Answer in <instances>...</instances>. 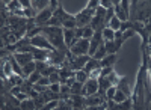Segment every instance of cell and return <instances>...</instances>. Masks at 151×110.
I'll return each mask as SVG.
<instances>
[{
    "label": "cell",
    "mask_w": 151,
    "mask_h": 110,
    "mask_svg": "<svg viewBox=\"0 0 151 110\" xmlns=\"http://www.w3.org/2000/svg\"><path fill=\"white\" fill-rule=\"evenodd\" d=\"M106 56H107V51H106V47H104V42H103L101 45L98 47V50L95 51V54H94L92 57H94V59H97V60H103Z\"/></svg>",
    "instance_id": "ffe728a7"
},
{
    "label": "cell",
    "mask_w": 151,
    "mask_h": 110,
    "mask_svg": "<svg viewBox=\"0 0 151 110\" xmlns=\"http://www.w3.org/2000/svg\"><path fill=\"white\" fill-rule=\"evenodd\" d=\"M82 91H83V84L82 83L74 81L71 84V95H82Z\"/></svg>",
    "instance_id": "603a6c76"
},
{
    "label": "cell",
    "mask_w": 151,
    "mask_h": 110,
    "mask_svg": "<svg viewBox=\"0 0 151 110\" xmlns=\"http://www.w3.org/2000/svg\"><path fill=\"white\" fill-rule=\"evenodd\" d=\"M94 14H95V11H91L89 8H83L77 15H76V21H77V27H86V26H89L92 18H94Z\"/></svg>",
    "instance_id": "3957f363"
},
{
    "label": "cell",
    "mask_w": 151,
    "mask_h": 110,
    "mask_svg": "<svg viewBox=\"0 0 151 110\" xmlns=\"http://www.w3.org/2000/svg\"><path fill=\"white\" fill-rule=\"evenodd\" d=\"M56 18H59L60 20V23H65L67 20H71V18H74V15H70V14H67V12L64 11V6H62V3L59 2V6H58V9L55 11V14H53Z\"/></svg>",
    "instance_id": "8fae6325"
},
{
    "label": "cell",
    "mask_w": 151,
    "mask_h": 110,
    "mask_svg": "<svg viewBox=\"0 0 151 110\" xmlns=\"http://www.w3.org/2000/svg\"><path fill=\"white\" fill-rule=\"evenodd\" d=\"M95 94H98V79L89 77V79H88V81L83 84L82 95L83 96H89V95H95Z\"/></svg>",
    "instance_id": "8992f818"
},
{
    "label": "cell",
    "mask_w": 151,
    "mask_h": 110,
    "mask_svg": "<svg viewBox=\"0 0 151 110\" xmlns=\"http://www.w3.org/2000/svg\"><path fill=\"white\" fill-rule=\"evenodd\" d=\"M98 68H101V66H100V60H97V59L91 57V59H89V62H88V64L85 65L83 71L86 72L88 76H91V72H94V71H95V69H98Z\"/></svg>",
    "instance_id": "4fadbf2b"
},
{
    "label": "cell",
    "mask_w": 151,
    "mask_h": 110,
    "mask_svg": "<svg viewBox=\"0 0 151 110\" xmlns=\"http://www.w3.org/2000/svg\"><path fill=\"white\" fill-rule=\"evenodd\" d=\"M30 53L33 54V60H36V62H47V59H48V53L47 50H41V48H36L32 45V50Z\"/></svg>",
    "instance_id": "9c48e42d"
},
{
    "label": "cell",
    "mask_w": 151,
    "mask_h": 110,
    "mask_svg": "<svg viewBox=\"0 0 151 110\" xmlns=\"http://www.w3.org/2000/svg\"><path fill=\"white\" fill-rule=\"evenodd\" d=\"M103 39L104 41H115V30H112L110 27L103 29Z\"/></svg>",
    "instance_id": "44dd1931"
},
{
    "label": "cell",
    "mask_w": 151,
    "mask_h": 110,
    "mask_svg": "<svg viewBox=\"0 0 151 110\" xmlns=\"http://www.w3.org/2000/svg\"><path fill=\"white\" fill-rule=\"evenodd\" d=\"M89 59H91V56H79V57H73L70 62H68V66H67V68H70V69L74 71V72L82 71V69L85 68V65L89 62Z\"/></svg>",
    "instance_id": "5b68a950"
},
{
    "label": "cell",
    "mask_w": 151,
    "mask_h": 110,
    "mask_svg": "<svg viewBox=\"0 0 151 110\" xmlns=\"http://www.w3.org/2000/svg\"><path fill=\"white\" fill-rule=\"evenodd\" d=\"M38 84H41V86H45V88H48L52 83H50V79H48V77H44V76H42V77L40 79V81H38Z\"/></svg>",
    "instance_id": "74e56055"
},
{
    "label": "cell",
    "mask_w": 151,
    "mask_h": 110,
    "mask_svg": "<svg viewBox=\"0 0 151 110\" xmlns=\"http://www.w3.org/2000/svg\"><path fill=\"white\" fill-rule=\"evenodd\" d=\"M94 35H95V30H94L91 26H86V27H85V32H83V38H85V39L91 41Z\"/></svg>",
    "instance_id": "f1b7e54d"
},
{
    "label": "cell",
    "mask_w": 151,
    "mask_h": 110,
    "mask_svg": "<svg viewBox=\"0 0 151 110\" xmlns=\"http://www.w3.org/2000/svg\"><path fill=\"white\" fill-rule=\"evenodd\" d=\"M18 9H23L20 0H12V2L8 3V12H11V14H14V12L18 11Z\"/></svg>",
    "instance_id": "7402d4cb"
},
{
    "label": "cell",
    "mask_w": 151,
    "mask_h": 110,
    "mask_svg": "<svg viewBox=\"0 0 151 110\" xmlns=\"http://www.w3.org/2000/svg\"><path fill=\"white\" fill-rule=\"evenodd\" d=\"M119 5H121V8H122V11L127 14L129 17H130V11H132V2H129V0H121L119 2Z\"/></svg>",
    "instance_id": "4316f807"
},
{
    "label": "cell",
    "mask_w": 151,
    "mask_h": 110,
    "mask_svg": "<svg viewBox=\"0 0 151 110\" xmlns=\"http://www.w3.org/2000/svg\"><path fill=\"white\" fill-rule=\"evenodd\" d=\"M112 72H113V66L101 68V74H100V77H107L109 74H112Z\"/></svg>",
    "instance_id": "8d00e7d4"
},
{
    "label": "cell",
    "mask_w": 151,
    "mask_h": 110,
    "mask_svg": "<svg viewBox=\"0 0 151 110\" xmlns=\"http://www.w3.org/2000/svg\"><path fill=\"white\" fill-rule=\"evenodd\" d=\"M35 71H36V65H35V60H33V62H30V64H27V65L23 66V76H21V77H23L24 80H27L29 76L33 74Z\"/></svg>",
    "instance_id": "ac0fdd59"
},
{
    "label": "cell",
    "mask_w": 151,
    "mask_h": 110,
    "mask_svg": "<svg viewBox=\"0 0 151 110\" xmlns=\"http://www.w3.org/2000/svg\"><path fill=\"white\" fill-rule=\"evenodd\" d=\"M30 45H33V47H36V48H41V50H47V51L56 50V48L50 44V41L45 38L42 33H40V35L33 36V38H30Z\"/></svg>",
    "instance_id": "277c9868"
},
{
    "label": "cell",
    "mask_w": 151,
    "mask_h": 110,
    "mask_svg": "<svg viewBox=\"0 0 151 110\" xmlns=\"http://www.w3.org/2000/svg\"><path fill=\"white\" fill-rule=\"evenodd\" d=\"M100 6V0H91V2H88L86 8H89L91 11H97Z\"/></svg>",
    "instance_id": "d6a6232c"
},
{
    "label": "cell",
    "mask_w": 151,
    "mask_h": 110,
    "mask_svg": "<svg viewBox=\"0 0 151 110\" xmlns=\"http://www.w3.org/2000/svg\"><path fill=\"white\" fill-rule=\"evenodd\" d=\"M33 91V84L29 81V80H24V83L21 84V92H24V94H30Z\"/></svg>",
    "instance_id": "83f0119b"
},
{
    "label": "cell",
    "mask_w": 151,
    "mask_h": 110,
    "mask_svg": "<svg viewBox=\"0 0 151 110\" xmlns=\"http://www.w3.org/2000/svg\"><path fill=\"white\" fill-rule=\"evenodd\" d=\"M20 109H21V110H36V106H35V101H33L32 98H27V100L21 101Z\"/></svg>",
    "instance_id": "d6986e66"
},
{
    "label": "cell",
    "mask_w": 151,
    "mask_h": 110,
    "mask_svg": "<svg viewBox=\"0 0 151 110\" xmlns=\"http://www.w3.org/2000/svg\"><path fill=\"white\" fill-rule=\"evenodd\" d=\"M100 6L104 8V9H112L113 8V2H110V0H100Z\"/></svg>",
    "instance_id": "836d02e7"
},
{
    "label": "cell",
    "mask_w": 151,
    "mask_h": 110,
    "mask_svg": "<svg viewBox=\"0 0 151 110\" xmlns=\"http://www.w3.org/2000/svg\"><path fill=\"white\" fill-rule=\"evenodd\" d=\"M136 32L134 30H132V29H129V30H125L124 33H122V39L125 41V39H127V38H130V36H133Z\"/></svg>",
    "instance_id": "ab89813d"
},
{
    "label": "cell",
    "mask_w": 151,
    "mask_h": 110,
    "mask_svg": "<svg viewBox=\"0 0 151 110\" xmlns=\"http://www.w3.org/2000/svg\"><path fill=\"white\" fill-rule=\"evenodd\" d=\"M12 56L15 57V60L20 64L21 68H23L24 65H27V64L33 62V54H32V53H14Z\"/></svg>",
    "instance_id": "30bf717a"
},
{
    "label": "cell",
    "mask_w": 151,
    "mask_h": 110,
    "mask_svg": "<svg viewBox=\"0 0 151 110\" xmlns=\"http://www.w3.org/2000/svg\"><path fill=\"white\" fill-rule=\"evenodd\" d=\"M89 44L91 41H88L85 38H82L79 42H76L73 47H70V53L74 57H79V56H89Z\"/></svg>",
    "instance_id": "7a4b0ae2"
},
{
    "label": "cell",
    "mask_w": 151,
    "mask_h": 110,
    "mask_svg": "<svg viewBox=\"0 0 151 110\" xmlns=\"http://www.w3.org/2000/svg\"><path fill=\"white\" fill-rule=\"evenodd\" d=\"M74 38H76V29H64V39L68 48L73 45Z\"/></svg>",
    "instance_id": "9a60e30c"
},
{
    "label": "cell",
    "mask_w": 151,
    "mask_h": 110,
    "mask_svg": "<svg viewBox=\"0 0 151 110\" xmlns=\"http://www.w3.org/2000/svg\"><path fill=\"white\" fill-rule=\"evenodd\" d=\"M127 98H129V96L125 95L122 91H119V89L116 88V94H115V98H113V101H115L116 104H121V103H124Z\"/></svg>",
    "instance_id": "d4e9b609"
},
{
    "label": "cell",
    "mask_w": 151,
    "mask_h": 110,
    "mask_svg": "<svg viewBox=\"0 0 151 110\" xmlns=\"http://www.w3.org/2000/svg\"><path fill=\"white\" fill-rule=\"evenodd\" d=\"M48 91H52L55 94H60V83H52L48 86Z\"/></svg>",
    "instance_id": "e575fe53"
},
{
    "label": "cell",
    "mask_w": 151,
    "mask_h": 110,
    "mask_svg": "<svg viewBox=\"0 0 151 110\" xmlns=\"http://www.w3.org/2000/svg\"><path fill=\"white\" fill-rule=\"evenodd\" d=\"M35 65H36V71L41 72V74H42V72L47 69V66H48L47 62H36V60H35Z\"/></svg>",
    "instance_id": "1f68e13d"
},
{
    "label": "cell",
    "mask_w": 151,
    "mask_h": 110,
    "mask_svg": "<svg viewBox=\"0 0 151 110\" xmlns=\"http://www.w3.org/2000/svg\"><path fill=\"white\" fill-rule=\"evenodd\" d=\"M20 3H21L23 9H30L32 8V2H29V0H20Z\"/></svg>",
    "instance_id": "f35d334b"
},
{
    "label": "cell",
    "mask_w": 151,
    "mask_h": 110,
    "mask_svg": "<svg viewBox=\"0 0 151 110\" xmlns=\"http://www.w3.org/2000/svg\"><path fill=\"white\" fill-rule=\"evenodd\" d=\"M41 33L50 41V44H52L56 50L64 51V53H68L70 51V48L67 47L65 39H64V29H62V27L44 26V27H41Z\"/></svg>",
    "instance_id": "6da1fadb"
},
{
    "label": "cell",
    "mask_w": 151,
    "mask_h": 110,
    "mask_svg": "<svg viewBox=\"0 0 151 110\" xmlns=\"http://www.w3.org/2000/svg\"><path fill=\"white\" fill-rule=\"evenodd\" d=\"M71 106L73 109H85V96L83 95H71Z\"/></svg>",
    "instance_id": "5bb4252c"
},
{
    "label": "cell",
    "mask_w": 151,
    "mask_h": 110,
    "mask_svg": "<svg viewBox=\"0 0 151 110\" xmlns=\"http://www.w3.org/2000/svg\"><path fill=\"white\" fill-rule=\"evenodd\" d=\"M104 103H107V100L104 98V96H101L100 94L89 95V96H85V107H92V106H103Z\"/></svg>",
    "instance_id": "ba28073f"
},
{
    "label": "cell",
    "mask_w": 151,
    "mask_h": 110,
    "mask_svg": "<svg viewBox=\"0 0 151 110\" xmlns=\"http://www.w3.org/2000/svg\"><path fill=\"white\" fill-rule=\"evenodd\" d=\"M41 77H42V74H41V72L35 71L33 74H30V76H29V79H27V80H29L32 84H35V83H38V81H40V79H41Z\"/></svg>",
    "instance_id": "f546056e"
},
{
    "label": "cell",
    "mask_w": 151,
    "mask_h": 110,
    "mask_svg": "<svg viewBox=\"0 0 151 110\" xmlns=\"http://www.w3.org/2000/svg\"><path fill=\"white\" fill-rule=\"evenodd\" d=\"M115 94H116V86H110L107 91H106V100H113L115 98Z\"/></svg>",
    "instance_id": "4dcf8cb0"
},
{
    "label": "cell",
    "mask_w": 151,
    "mask_h": 110,
    "mask_svg": "<svg viewBox=\"0 0 151 110\" xmlns=\"http://www.w3.org/2000/svg\"><path fill=\"white\" fill-rule=\"evenodd\" d=\"M113 9H115V17L121 21V23H124V21H129L130 20V17L125 14V12L122 11V8H121V5H119V2H113Z\"/></svg>",
    "instance_id": "7c38bea8"
},
{
    "label": "cell",
    "mask_w": 151,
    "mask_h": 110,
    "mask_svg": "<svg viewBox=\"0 0 151 110\" xmlns=\"http://www.w3.org/2000/svg\"><path fill=\"white\" fill-rule=\"evenodd\" d=\"M116 88L119 89V91H122L125 95H127L129 96V98H130V88H129V79L127 77H121V80H119V83L116 84Z\"/></svg>",
    "instance_id": "e0dca14e"
},
{
    "label": "cell",
    "mask_w": 151,
    "mask_h": 110,
    "mask_svg": "<svg viewBox=\"0 0 151 110\" xmlns=\"http://www.w3.org/2000/svg\"><path fill=\"white\" fill-rule=\"evenodd\" d=\"M122 44H124L122 38H116L115 41H104V47H106L107 54H116L121 50Z\"/></svg>",
    "instance_id": "52a82bcc"
},
{
    "label": "cell",
    "mask_w": 151,
    "mask_h": 110,
    "mask_svg": "<svg viewBox=\"0 0 151 110\" xmlns=\"http://www.w3.org/2000/svg\"><path fill=\"white\" fill-rule=\"evenodd\" d=\"M88 79H89V76H88V74H86V72H85L83 69L76 72V81H79V83L85 84V83L88 81Z\"/></svg>",
    "instance_id": "cb8c5ba5"
},
{
    "label": "cell",
    "mask_w": 151,
    "mask_h": 110,
    "mask_svg": "<svg viewBox=\"0 0 151 110\" xmlns=\"http://www.w3.org/2000/svg\"><path fill=\"white\" fill-rule=\"evenodd\" d=\"M48 79H50V83H60V76H59V71L53 72V74L50 76Z\"/></svg>",
    "instance_id": "d590c367"
},
{
    "label": "cell",
    "mask_w": 151,
    "mask_h": 110,
    "mask_svg": "<svg viewBox=\"0 0 151 110\" xmlns=\"http://www.w3.org/2000/svg\"><path fill=\"white\" fill-rule=\"evenodd\" d=\"M107 27H110L112 30H115V32H118L119 29H121V21L116 18V17H113L110 21H109V24H107Z\"/></svg>",
    "instance_id": "484cf974"
},
{
    "label": "cell",
    "mask_w": 151,
    "mask_h": 110,
    "mask_svg": "<svg viewBox=\"0 0 151 110\" xmlns=\"http://www.w3.org/2000/svg\"><path fill=\"white\" fill-rule=\"evenodd\" d=\"M116 54H107L103 60H100V66L101 68H107V66H113L116 62Z\"/></svg>",
    "instance_id": "2e32d148"
}]
</instances>
